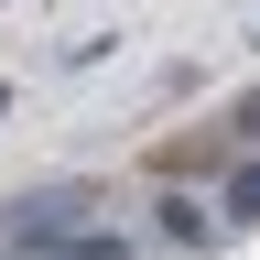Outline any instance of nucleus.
Returning a JSON list of instances; mask_svg holds the SVG:
<instances>
[{
	"label": "nucleus",
	"mask_w": 260,
	"mask_h": 260,
	"mask_svg": "<svg viewBox=\"0 0 260 260\" xmlns=\"http://www.w3.org/2000/svg\"><path fill=\"white\" fill-rule=\"evenodd\" d=\"M228 228H260V152L228 174Z\"/></svg>",
	"instance_id": "f257e3e1"
},
{
	"label": "nucleus",
	"mask_w": 260,
	"mask_h": 260,
	"mask_svg": "<svg viewBox=\"0 0 260 260\" xmlns=\"http://www.w3.org/2000/svg\"><path fill=\"white\" fill-rule=\"evenodd\" d=\"M162 239H174V249H195V239H217V228H206V217H195L184 195H174V206H162Z\"/></svg>",
	"instance_id": "f03ea898"
},
{
	"label": "nucleus",
	"mask_w": 260,
	"mask_h": 260,
	"mask_svg": "<svg viewBox=\"0 0 260 260\" xmlns=\"http://www.w3.org/2000/svg\"><path fill=\"white\" fill-rule=\"evenodd\" d=\"M228 130H260V98H249V109H239V119H228Z\"/></svg>",
	"instance_id": "7ed1b4c3"
},
{
	"label": "nucleus",
	"mask_w": 260,
	"mask_h": 260,
	"mask_svg": "<svg viewBox=\"0 0 260 260\" xmlns=\"http://www.w3.org/2000/svg\"><path fill=\"white\" fill-rule=\"evenodd\" d=\"M0 109H11V87H0Z\"/></svg>",
	"instance_id": "20e7f679"
}]
</instances>
